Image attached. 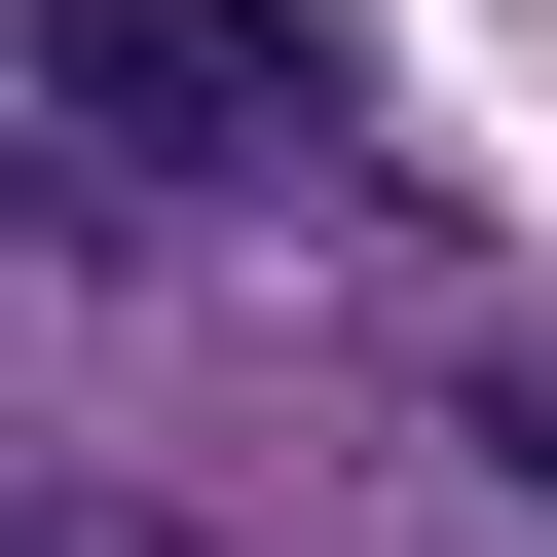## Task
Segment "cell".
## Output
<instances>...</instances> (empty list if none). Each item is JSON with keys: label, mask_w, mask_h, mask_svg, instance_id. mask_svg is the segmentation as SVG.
<instances>
[{"label": "cell", "mask_w": 557, "mask_h": 557, "mask_svg": "<svg viewBox=\"0 0 557 557\" xmlns=\"http://www.w3.org/2000/svg\"><path fill=\"white\" fill-rule=\"evenodd\" d=\"M446 446H483V483L557 520V335H446Z\"/></svg>", "instance_id": "2"}, {"label": "cell", "mask_w": 557, "mask_h": 557, "mask_svg": "<svg viewBox=\"0 0 557 557\" xmlns=\"http://www.w3.org/2000/svg\"><path fill=\"white\" fill-rule=\"evenodd\" d=\"M38 112H75V186H372L335 0H38Z\"/></svg>", "instance_id": "1"}]
</instances>
